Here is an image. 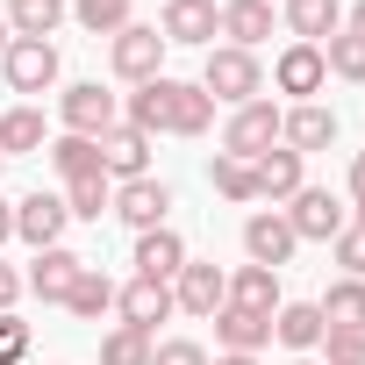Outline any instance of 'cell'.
I'll return each instance as SVG.
<instances>
[{"mask_svg": "<svg viewBox=\"0 0 365 365\" xmlns=\"http://www.w3.org/2000/svg\"><path fill=\"white\" fill-rule=\"evenodd\" d=\"M208 122H215V101L201 93V79L187 86V79H150V86H136L129 93V129H143V136H158V129H172V136H208Z\"/></svg>", "mask_w": 365, "mask_h": 365, "instance_id": "1", "label": "cell"}, {"mask_svg": "<svg viewBox=\"0 0 365 365\" xmlns=\"http://www.w3.org/2000/svg\"><path fill=\"white\" fill-rule=\"evenodd\" d=\"M201 93H208V101H230V108L258 101V93H265V65H258V51H237V43L208 51V65H201Z\"/></svg>", "mask_w": 365, "mask_h": 365, "instance_id": "2", "label": "cell"}, {"mask_svg": "<svg viewBox=\"0 0 365 365\" xmlns=\"http://www.w3.org/2000/svg\"><path fill=\"white\" fill-rule=\"evenodd\" d=\"M279 215L294 222V237H301V244H336V237L351 230V208H344L329 187H301V194H294V208H279Z\"/></svg>", "mask_w": 365, "mask_h": 365, "instance_id": "3", "label": "cell"}, {"mask_svg": "<svg viewBox=\"0 0 365 365\" xmlns=\"http://www.w3.org/2000/svg\"><path fill=\"white\" fill-rule=\"evenodd\" d=\"M58 115H65V136H93V143H101L122 108H115V93H108L101 79H79V86L58 93Z\"/></svg>", "mask_w": 365, "mask_h": 365, "instance_id": "4", "label": "cell"}, {"mask_svg": "<svg viewBox=\"0 0 365 365\" xmlns=\"http://www.w3.org/2000/svg\"><path fill=\"white\" fill-rule=\"evenodd\" d=\"M272 143H279V108L258 93V101H244V108L230 115V129H222V158H244V165H251V158H265Z\"/></svg>", "mask_w": 365, "mask_h": 365, "instance_id": "5", "label": "cell"}, {"mask_svg": "<svg viewBox=\"0 0 365 365\" xmlns=\"http://www.w3.org/2000/svg\"><path fill=\"white\" fill-rule=\"evenodd\" d=\"M165 36L158 29H143V22H129L115 43H108V65H115V79H129V86H150L158 79V65H165Z\"/></svg>", "mask_w": 365, "mask_h": 365, "instance_id": "6", "label": "cell"}, {"mask_svg": "<svg viewBox=\"0 0 365 365\" xmlns=\"http://www.w3.org/2000/svg\"><path fill=\"white\" fill-rule=\"evenodd\" d=\"M0 72H8L15 93H51V86H58V43H43V36H15L8 58H0Z\"/></svg>", "mask_w": 365, "mask_h": 365, "instance_id": "7", "label": "cell"}, {"mask_svg": "<svg viewBox=\"0 0 365 365\" xmlns=\"http://www.w3.org/2000/svg\"><path fill=\"white\" fill-rule=\"evenodd\" d=\"M272 86L294 93V101H315L329 86V65H322V43H287L279 65H272Z\"/></svg>", "mask_w": 365, "mask_h": 365, "instance_id": "8", "label": "cell"}, {"mask_svg": "<svg viewBox=\"0 0 365 365\" xmlns=\"http://www.w3.org/2000/svg\"><path fill=\"white\" fill-rule=\"evenodd\" d=\"M65 222H72L65 194H29V201H15V237H22L29 251H51V244L65 237Z\"/></svg>", "mask_w": 365, "mask_h": 365, "instance_id": "9", "label": "cell"}, {"mask_svg": "<svg viewBox=\"0 0 365 365\" xmlns=\"http://www.w3.org/2000/svg\"><path fill=\"white\" fill-rule=\"evenodd\" d=\"M294 222L279 215V208H258L251 222H244V251H251V265H265V272H279L287 258H294Z\"/></svg>", "mask_w": 365, "mask_h": 365, "instance_id": "10", "label": "cell"}, {"mask_svg": "<svg viewBox=\"0 0 365 365\" xmlns=\"http://www.w3.org/2000/svg\"><path fill=\"white\" fill-rule=\"evenodd\" d=\"M279 143L287 150H322V143H336V108H322V101H294L287 115H279Z\"/></svg>", "mask_w": 365, "mask_h": 365, "instance_id": "11", "label": "cell"}, {"mask_svg": "<svg viewBox=\"0 0 365 365\" xmlns=\"http://www.w3.org/2000/svg\"><path fill=\"white\" fill-rule=\"evenodd\" d=\"M165 208H172V187L165 179H122V194H115V215L143 237V230H165Z\"/></svg>", "mask_w": 365, "mask_h": 365, "instance_id": "12", "label": "cell"}, {"mask_svg": "<svg viewBox=\"0 0 365 365\" xmlns=\"http://www.w3.org/2000/svg\"><path fill=\"white\" fill-rule=\"evenodd\" d=\"M222 301H230V279H222L215 265H194V258L179 265V279H172V308H187V315H201V322H208Z\"/></svg>", "mask_w": 365, "mask_h": 365, "instance_id": "13", "label": "cell"}, {"mask_svg": "<svg viewBox=\"0 0 365 365\" xmlns=\"http://www.w3.org/2000/svg\"><path fill=\"white\" fill-rule=\"evenodd\" d=\"M215 29H222L215 0H165V22H158L165 43H215Z\"/></svg>", "mask_w": 365, "mask_h": 365, "instance_id": "14", "label": "cell"}, {"mask_svg": "<svg viewBox=\"0 0 365 365\" xmlns=\"http://www.w3.org/2000/svg\"><path fill=\"white\" fill-rule=\"evenodd\" d=\"M101 172H108V179H150V136L129 129V122H115V129L101 136Z\"/></svg>", "mask_w": 365, "mask_h": 365, "instance_id": "15", "label": "cell"}, {"mask_svg": "<svg viewBox=\"0 0 365 365\" xmlns=\"http://www.w3.org/2000/svg\"><path fill=\"white\" fill-rule=\"evenodd\" d=\"M79 272H86V258H79V251H65V244H51V251H36V265H29V279H22V287H29V294H43V301H65Z\"/></svg>", "mask_w": 365, "mask_h": 365, "instance_id": "16", "label": "cell"}, {"mask_svg": "<svg viewBox=\"0 0 365 365\" xmlns=\"http://www.w3.org/2000/svg\"><path fill=\"white\" fill-rule=\"evenodd\" d=\"M115 308H122V322H129V329H143V336H150V329L172 315V287H165V279H129V287L115 294Z\"/></svg>", "mask_w": 365, "mask_h": 365, "instance_id": "17", "label": "cell"}, {"mask_svg": "<svg viewBox=\"0 0 365 365\" xmlns=\"http://www.w3.org/2000/svg\"><path fill=\"white\" fill-rule=\"evenodd\" d=\"M208 322H215V344H222V351L258 358V344H272V315H251V308H230V301H222Z\"/></svg>", "mask_w": 365, "mask_h": 365, "instance_id": "18", "label": "cell"}, {"mask_svg": "<svg viewBox=\"0 0 365 365\" xmlns=\"http://www.w3.org/2000/svg\"><path fill=\"white\" fill-rule=\"evenodd\" d=\"M251 179H258V201H294L301 194V150L272 143L265 158H251Z\"/></svg>", "mask_w": 365, "mask_h": 365, "instance_id": "19", "label": "cell"}, {"mask_svg": "<svg viewBox=\"0 0 365 365\" xmlns=\"http://www.w3.org/2000/svg\"><path fill=\"white\" fill-rule=\"evenodd\" d=\"M179 265H187V244H179V230H143L136 237V279H179Z\"/></svg>", "mask_w": 365, "mask_h": 365, "instance_id": "20", "label": "cell"}, {"mask_svg": "<svg viewBox=\"0 0 365 365\" xmlns=\"http://www.w3.org/2000/svg\"><path fill=\"white\" fill-rule=\"evenodd\" d=\"M322 329H329V322H322V308H315V301H279V315H272V336H279L294 358H301V351H315V344H322Z\"/></svg>", "mask_w": 365, "mask_h": 365, "instance_id": "21", "label": "cell"}, {"mask_svg": "<svg viewBox=\"0 0 365 365\" xmlns=\"http://www.w3.org/2000/svg\"><path fill=\"white\" fill-rule=\"evenodd\" d=\"M287 29L294 43H329L344 29V0H287Z\"/></svg>", "mask_w": 365, "mask_h": 365, "instance_id": "22", "label": "cell"}, {"mask_svg": "<svg viewBox=\"0 0 365 365\" xmlns=\"http://www.w3.org/2000/svg\"><path fill=\"white\" fill-rule=\"evenodd\" d=\"M222 36L237 51H258L272 36V8H265V0H222Z\"/></svg>", "mask_w": 365, "mask_h": 365, "instance_id": "23", "label": "cell"}, {"mask_svg": "<svg viewBox=\"0 0 365 365\" xmlns=\"http://www.w3.org/2000/svg\"><path fill=\"white\" fill-rule=\"evenodd\" d=\"M230 308H251V315H279V272L265 265H244L230 279Z\"/></svg>", "mask_w": 365, "mask_h": 365, "instance_id": "24", "label": "cell"}, {"mask_svg": "<svg viewBox=\"0 0 365 365\" xmlns=\"http://www.w3.org/2000/svg\"><path fill=\"white\" fill-rule=\"evenodd\" d=\"M65 208H72L79 222H101V215H115V187H108V172L65 179Z\"/></svg>", "mask_w": 365, "mask_h": 365, "instance_id": "25", "label": "cell"}, {"mask_svg": "<svg viewBox=\"0 0 365 365\" xmlns=\"http://www.w3.org/2000/svg\"><path fill=\"white\" fill-rule=\"evenodd\" d=\"M65 308H72L79 322H93V315H108V308H115V279H108L101 265H86V272L72 279V294H65Z\"/></svg>", "mask_w": 365, "mask_h": 365, "instance_id": "26", "label": "cell"}, {"mask_svg": "<svg viewBox=\"0 0 365 365\" xmlns=\"http://www.w3.org/2000/svg\"><path fill=\"white\" fill-rule=\"evenodd\" d=\"M72 15V0H15V8H8V29L15 36H43L51 43V29Z\"/></svg>", "mask_w": 365, "mask_h": 365, "instance_id": "27", "label": "cell"}, {"mask_svg": "<svg viewBox=\"0 0 365 365\" xmlns=\"http://www.w3.org/2000/svg\"><path fill=\"white\" fill-rule=\"evenodd\" d=\"M43 150V115L36 108H8L0 115V158H29Z\"/></svg>", "mask_w": 365, "mask_h": 365, "instance_id": "28", "label": "cell"}, {"mask_svg": "<svg viewBox=\"0 0 365 365\" xmlns=\"http://www.w3.org/2000/svg\"><path fill=\"white\" fill-rule=\"evenodd\" d=\"M315 308H322V322H336V329H365V279H336Z\"/></svg>", "mask_w": 365, "mask_h": 365, "instance_id": "29", "label": "cell"}, {"mask_svg": "<svg viewBox=\"0 0 365 365\" xmlns=\"http://www.w3.org/2000/svg\"><path fill=\"white\" fill-rule=\"evenodd\" d=\"M43 150H51V165H58L65 179L101 172V143H93V136H58V143H43Z\"/></svg>", "mask_w": 365, "mask_h": 365, "instance_id": "30", "label": "cell"}, {"mask_svg": "<svg viewBox=\"0 0 365 365\" xmlns=\"http://www.w3.org/2000/svg\"><path fill=\"white\" fill-rule=\"evenodd\" d=\"M322 65H329L336 79H351V86H365V43H358L351 29H336V36L322 43Z\"/></svg>", "mask_w": 365, "mask_h": 365, "instance_id": "31", "label": "cell"}, {"mask_svg": "<svg viewBox=\"0 0 365 365\" xmlns=\"http://www.w3.org/2000/svg\"><path fill=\"white\" fill-rule=\"evenodd\" d=\"M72 15H79V29H93V36H122V29H129V0H72Z\"/></svg>", "mask_w": 365, "mask_h": 365, "instance_id": "32", "label": "cell"}, {"mask_svg": "<svg viewBox=\"0 0 365 365\" xmlns=\"http://www.w3.org/2000/svg\"><path fill=\"white\" fill-rule=\"evenodd\" d=\"M208 187H215L222 201H258V179H251L244 158H215V165H208Z\"/></svg>", "mask_w": 365, "mask_h": 365, "instance_id": "33", "label": "cell"}, {"mask_svg": "<svg viewBox=\"0 0 365 365\" xmlns=\"http://www.w3.org/2000/svg\"><path fill=\"white\" fill-rule=\"evenodd\" d=\"M101 365H150V336L143 329H108V344H101Z\"/></svg>", "mask_w": 365, "mask_h": 365, "instance_id": "34", "label": "cell"}, {"mask_svg": "<svg viewBox=\"0 0 365 365\" xmlns=\"http://www.w3.org/2000/svg\"><path fill=\"white\" fill-rule=\"evenodd\" d=\"M322 351H329V365H365V329H322Z\"/></svg>", "mask_w": 365, "mask_h": 365, "instance_id": "35", "label": "cell"}, {"mask_svg": "<svg viewBox=\"0 0 365 365\" xmlns=\"http://www.w3.org/2000/svg\"><path fill=\"white\" fill-rule=\"evenodd\" d=\"M150 365H208V351L194 336H172V344H150Z\"/></svg>", "mask_w": 365, "mask_h": 365, "instance_id": "36", "label": "cell"}, {"mask_svg": "<svg viewBox=\"0 0 365 365\" xmlns=\"http://www.w3.org/2000/svg\"><path fill=\"white\" fill-rule=\"evenodd\" d=\"M22 358H29V322L0 315V365H22Z\"/></svg>", "mask_w": 365, "mask_h": 365, "instance_id": "37", "label": "cell"}, {"mask_svg": "<svg viewBox=\"0 0 365 365\" xmlns=\"http://www.w3.org/2000/svg\"><path fill=\"white\" fill-rule=\"evenodd\" d=\"M336 265H351V279H365V230H358V222L336 237Z\"/></svg>", "mask_w": 365, "mask_h": 365, "instance_id": "38", "label": "cell"}, {"mask_svg": "<svg viewBox=\"0 0 365 365\" xmlns=\"http://www.w3.org/2000/svg\"><path fill=\"white\" fill-rule=\"evenodd\" d=\"M351 222L365 230V150L351 158Z\"/></svg>", "mask_w": 365, "mask_h": 365, "instance_id": "39", "label": "cell"}, {"mask_svg": "<svg viewBox=\"0 0 365 365\" xmlns=\"http://www.w3.org/2000/svg\"><path fill=\"white\" fill-rule=\"evenodd\" d=\"M15 294H22V272H15L8 258H0V315H8V308H15Z\"/></svg>", "mask_w": 365, "mask_h": 365, "instance_id": "40", "label": "cell"}, {"mask_svg": "<svg viewBox=\"0 0 365 365\" xmlns=\"http://www.w3.org/2000/svg\"><path fill=\"white\" fill-rule=\"evenodd\" d=\"M344 29H351V36L365 43V0H358V8H351V22H344Z\"/></svg>", "mask_w": 365, "mask_h": 365, "instance_id": "41", "label": "cell"}, {"mask_svg": "<svg viewBox=\"0 0 365 365\" xmlns=\"http://www.w3.org/2000/svg\"><path fill=\"white\" fill-rule=\"evenodd\" d=\"M8 237H15V208H8V201H0V244H8Z\"/></svg>", "mask_w": 365, "mask_h": 365, "instance_id": "42", "label": "cell"}, {"mask_svg": "<svg viewBox=\"0 0 365 365\" xmlns=\"http://www.w3.org/2000/svg\"><path fill=\"white\" fill-rule=\"evenodd\" d=\"M208 365H258V358H244V351H222V358H208Z\"/></svg>", "mask_w": 365, "mask_h": 365, "instance_id": "43", "label": "cell"}, {"mask_svg": "<svg viewBox=\"0 0 365 365\" xmlns=\"http://www.w3.org/2000/svg\"><path fill=\"white\" fill-rule=\"evenodd\" d=\"M8 43H15V29H8V15H0V58H8Z\"/></svg>", "mask_w": 365, "mask_h": 365, "instance_id": "44", "label": "cell"}, {"mask_svg": "<svg viewBox=\"0 0 365 365\" xmlns=\"http://www.w3.org/2000/svg\"><path fill=\"white\" fill-rule=\"evenodd\" d=\"M294 365H315V358H294Z\"/></svg>", "mask_w": 365, "mask_h": 365, "instance_id": "45", "label": "cell"}]
</instances>
